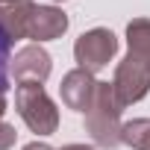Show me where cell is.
Masks as SVG:
<instances>
[{"instance_id":"cell-1","label":"cell","mask_w":150,"mask_h":150,"mask_svg":"<svg viewBox=\"0 0 150 150\" xmlns=\"http://www.w3.org/2000/svg\"><path fill=\"white\" fill-rule=\"evenodd\" d=\"M6 59H9V38H6L3 30H0V88L6 83Z\"/></svg>"}]
</instances>
